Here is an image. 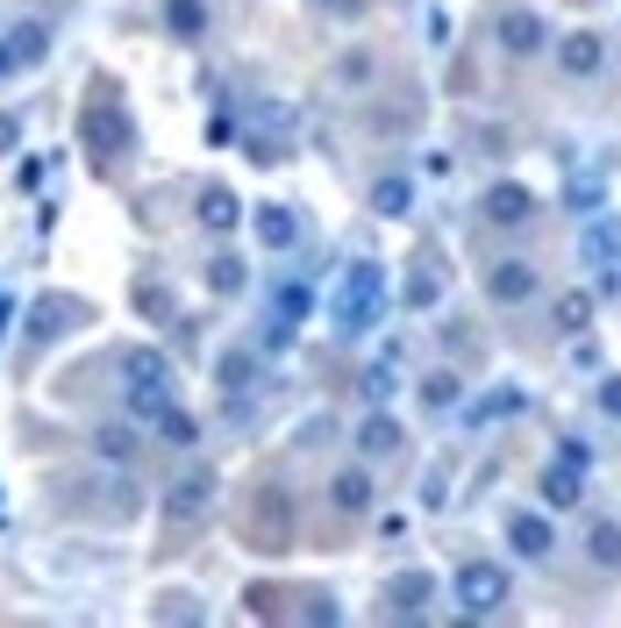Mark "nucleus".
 I'll return each instance as SVG.
<instances>
[{"label": "nucleus", "instance_id": "f257e3e1", "mask_svg": "<svg viewBox=\"0 0 621 628\" xmlns=\"http://www.w3.org/2000/svg\"><path fill=\"white\" fill-rule=\"evenodd\" d=\"M129 143H136L129 108L115 100V86H108V79H94V86H86V151H94L100 164H122V158H129Z\"/></svg>", "mask_w": 621, "mask_h": 628}, {"label": "nucleus", "instance_id": "f03ea898", "mask_svg": "<svg viewBox=\"0 0 621 628\" xmlns=\"http://www.w3.org/2000/svg\"><path fill=\"white\" fill-rule=\"evenodd\" d=\"M378 307H386V264H351L343 272V286H336V336H365V328L378 322Z\"/></svg>", "mask_w": 621, "mask_h": 628}, {"label": "nucleus", "instance_id": "7ed1b4c3", "mask_svg": "<svg viewBox=\"0 0 621 628\" xmlns=\"http://www.w3.org/2000/svg\"><path fill=\"white\" fill-rule=\"evenodd\" d=\"M450 600H458L464 621H493L500 607H507V572H500L493 557L458 564V578H450Z\"/></svg>", "mask_w": 621, "mask_h": 628}, {"label": "nucleus", "instance_id": "20e7f679", "mask_svg": "<svg viewBox=\"0 0 621 628\" xmlns=\"http://www.w3.org/2000/svg\"><path fill=\"white\" fill-rule=\"evenodd\" d=\"M286 535H293V500H286L279 486L250 492V507H244V543H250V550H279Z\"/></svg>", "mask_w": 621, "mask_h": 628}, {"label": "nucleus", "instance_id": "39448f33", "mask_svg": "<svg viewBox=\"0 0 621 628\" xmlns=\"http://www.w3.org/2000/svg\"><path fill=\"white\" fill-rule=\"evenodd\" d=\"M122 371H129V400L143 414L172 408V365H164V350H122Z\"/></svg>", "mask_w": 621, "mask_h": 628}, {"label": "nucleus", "instance_id": "423d86ee", "mask_svg": "<svg viewBox=\"0 0 621 628\" xmlns=\"http://www.w3.org/2000/svg\"><path fill=\"white\" fill-rule=\"evenodd\" d=\"M207 507H215V472H186L164 500V535H193L207 521Z\"/></svg>", "mask_w": 621, "mask_h": 628}, {"label": "nucleus", "instance_id": "0eeeda50", "mask_svg": "<svg viewBox=\"0 0 621 628\" xmlns=\"http://www.w3.org/2000/svg\"><path fill=\"white\" fill-rule=\"evenodd\" d=\"M579 264H593V272H621V221H614V215H586V229H579Z\"/></svg>", "mask_w": 621, "mask_h": 628}, {"label": "nucleus", "instance_id": "6e6552de", "mask_svg": "<svg viewBox=\"0 0 621 628\" xmlns=\"http://www.w3.org/2000/svg\"><path fill=\"white\" fill-rule=\"evenodd\" d=\"M479 215H486L493 229H522V221L536 215V193H528L522 178H500V186H486V201H479Z\"/></svg>", "mask_w": 621, "mask_h": 628}, {"label": "nucleus", "instance_id": "1a4fd4ad", "mask_svg": "<svg viewBox=\"0 0 621 628\" xmlns=\"http://www.w3.org/2000/svg\"><path fill=\"white\" fill-rule=\"evenodd\" d=\"M486 293H493V307L536 301V264H528V258H500L493 272H486Z\"/></svg>", "mask_w": 621, "mask_h": 628}, {"label": "nucleus", "instance_id": "9d476101", "mask_svg": "<svg viewBox=\"0 0 621 628\" xmlns=\"http://www.w3.org/2000/svg\"><path fill=\"white\" fill-rule=\"evenodd\" d=\"M543 36H550V29H543V14H528V8H507V14H500V51H507V57H536Z\"/></svg>", "mask_w": 621, "mask_h": 628}, {"label": "nucleus", "instance_id": "9b49d317", "mask_svg": "<svg viewBox=\"0 0 621 628\" xmlns=\"http://www.w3.org/2000/svg\"><path fill=\"white\" fill-rule=\"evenodd\" d=\"M557 65H565V72H571V79H593V72H600V65H608V43H600V36H593V29H571V36H565V43H557Z\"/></svg>", "mask_w": 621, "mask_h": 628}, {"label": "nucleus", "instance_id": "f8f14e48", "mask_svg": "<svg viewBox=\"0 0 621 628\" xmlns=\"http://www.w3.org/2000/svg\"><path fill=\"white\" fill-rule=\"evenodd\" d=\"M507 543L522 550V557H550L557 535H550V521H543L536 507H514V515H507Z\"/></svg>", "mask_w": 621, "mask_h": 628}, {"label": "nucleus", "instance_id": "ddd939ff", "mask_svg": "<svg viewBox=\"0 0 621 628\" xmlns=\"http://www.w3.org/2000/svg\"><path fill=\"white\" fill-rule=\"evenodd\" d=\"M528 400H522V386H493V393H479L472 408H464V429H493V422H507V414H522Z\"/></svg>", "mask_w": 621, "mask_h": 628}, {"label": "nucleus", "instance_id": "4468645a", "mask_svg": "<svg viewBox=\"0 0 621 628\" xmlns=\"http://www.w3.org/2000/svg\"><path fill=\"white\" fill-rule=\"evenodd\" d=\"M579 500H586V465L557 457V465L543 472V507H579Z\"/></svg>", "mask_w": 621, "mask_h": 628}, {"label": "nucleus", "instance_id": "2eb2a0df", "mask_svg": "<svg viewBox=\"0 0 621 628\" xmlns=\"http://www.w3.org/2000/svg\"><path fill=\"white\" fill-rule=\"evenodd\" d=\"M565 207H571V215H600V207H608V178H600L593 164L565 172Z\"/></svg>", "mask_w": 621, "mask_h": 628}, {"label": "nucleus", "instance_id": "dca6fc26", "mask_svg": "<svg viewBox=\"0 0 621 628\" xmlns=\"http://www.w3.org/2000/svg\"><path fill=\"white\" fill-rule=\"evenodd\" d=\"M308 301H314V293L300 286V279L271 293V343H286V336H293V328H300V314H308Z\"/></svg>", "mask_w": 621, "mask_h": 628}, {"label": "nucleus", "instance_id": "f3484780", "mask_svg": "<svg viewBox=\"0 0 621 628\" xmlns=\"http://www.w3.org/2000/svg\"><path fill=\"white\" fill-rule=\"evenodd\" d=\"M257 243H265V250H293L300 243L293 207H257Z\"/></svg>", "mask_w": 621, "mask_h": 628}, {"label": "nucleus", "instance_id": "a211bd4d", "mask_svg": "<svg viewBox=\"0 0 621 628\" xmlns=\"http://www.w3.org/2000/svg\"><path fill=\"white\" fill-rule=\"evenodd\" d=\"M329 500H336V515H365L372 507V472H336L329 478Z\"/></svg>", "mask_w": 621, "mask_h": 628}, {"label": "nucleus", "instance_id": "6ab92c4d", "mask_svg": "<svg viewBox=\"0 0 621 628\" xmlns=\"http://www.w3.org/2000/svg\"><path fill=\"white\" fill-rule=\"evenodd\" d=\"M236 215H244V201H236L229 186H207V193H201V229L222 236V229H236Z\"/></svg>", "mask_w": 621, "mask_h": 628}, {"label": "nucleus", "instance_id": "aec40b11", "mask_svg": "<svg viewBox=\"0 0 621 628\" xmlns=\"http://www.w3.org/2000/svg\"><path fill=\"white\" fill-rule=\"evenodd\" d=\"M357 451H365V457H393V451H400V422H393V414H365Z\"/></svg>", "mask_w": 621, "mask_h": 628}, {"label": "nucleus", "instance_id": "412c9836", "mask_svg": "<svg viewBox=\"0 0 621 628\" xmlns=\"http://www.w3.org/2000/svg\"><path fill=\"white\" fill-rule=\"evenodd\" d=\"M429 593H436V578H429V572H400V578H393V615H407V621H415Z\"/></svg>", "mask_w": 621, "mask_h": 628}, {"label": "nucleus", "instance_id": "4be33fe9", "mask_svg": "<svg viewBox=\"0 0 621 628\" xmlns=\"http://www.w3.org/2000/svg\"><path fill=\"white\" fill-rule=\"evenodd\" d=\"M586 550H593L600 572H621V521H593V529H586Z\"/></svg>", "mask_w": 621, "mask_h": 628}, {"label": "nucleus", "instance_id": "5701e85b", "mask_svg": "<svg viewBox=\"0 0 621 628\" xmlns=\"http://www.w3.org/2000/svg\"><path fill=\"white\" fill-rule=\"evenodd\" d=\"M250 379H257V357H250V350H229V357H222V400H244Z\"/></svg>", "mask_w": 621, "mask_h": 628}, {"label": "nucleus", "instance_id": "b1692460", "mask_svg": "<svg viewBox=\"0 0 621 628\" xmlns=\"http://www.w3.org/2000/svg\"><path fill=\"white\" fill-rule=\"evenodd\" d=\"M158 436L172 443V451H193V443H201V429H193L186 408H158Z\"/></svg>", "mask_w": 621, "mask_h": 628}, {"label": "nucleus", "instance_id": "393cba45", "mask_svg": "<svg viewBox=\"0 0 621 628\" xmlns=\"http://www.w3.org/2000/svg\"><path fill=\"white\" fill-rule=\"evenodd\" d=\"M164 22H172V36H201V29H207V8H201V0H164Z\"/></svg>", "mask_w": 621, "mask_h": 628}, {"label": "nucleus", "instance_id": "a878e982", "mask_svg": "<svg viewBox=\"0 0 621 628\" xmlns=\"http://www.w3.org/2000/svg\"><path fill=\"white\" fill-rule=\"evenodd\" d=\"M372 207H378V215H407V207H415V186H407V178H378V186H372Z\"/></svg>", "mask_w": 621, "mask_h": 628}, {"label": "nucleus", "instance_id": "bb28decb", "mask_svg": "<svg viewBox=\"0 0 621 628\" xmlns=\"http://www.w3.org/2000/svg\"><path fill=\"white\" fill-rule=\"evenodd\" d=\"M421 400H429L436 414H443V408H458V400H464V379H458V371H436V379L421 386Z\"/></svg>", "mask_w": 621, "mask_h": 628}, {"label": "nucleus", "instance_id": "cd10ccee", "mask_svg": "<svg viewBox=\"0 0 621 628\" xmlns=\"http://www.w3.org/2000/svg\"><path fill=\"white\" fill-rule=\"evenodd\" d=\"M8 57H14V65H36V57H43V29L22 22V29H14V43H8Z\"/></svg>", "mask_w": 621, "mask_h": 628}, {"label": "nucleus", "instance_id": "c85d7f7f", "mask_svg": "<svg viewBox=\"0 0 621 628\" xmlns=\"http://www.w3.org/2000/svg\"><path fill=\"white\" fill-rule=\"evenodd\" d=\"M436 293H443V279H436V272H415V279L400 286V301H407V307H436Z\"/></svg>", "mask_w": 621, "mask_h": 628}, {"label": "nucleus", "instance_id": "c756f323", "mask_svg": "<svg viewBox=\"0 0 621 628\" xmlns=\"http://www.w3.org/2000/svg\"><path fill=\"white\" fill-rule=\"evenodd\" d=\"M65 314H72L65 301H43V307H36V322H29V336H36V343H43V336H57V328H65Z\"/></svg>", "mask_w": 621, "mask_h": 628}, {"label": "nucleus", "instance_id": "7c9ffc66", "mask_svg": "<svg viewBox=\"0 0 621 628\" xmlns=\"http://www.w3.org/2000/svg\"><path fill=\"white\" fill-rule=\"evenodd\" d=\"M586 314H593L586 293H565V301H557V322H565V328H586Z\"/></svg>", "mask_w": 621, "mask_h": 628}, {"label": "nucleus", "instance_id": "2f4dec72", "mask_svg": "<svg viewBox=\"0 0 621 628\" xmlns=\"http://www.w3.org/2000/svg\"><path fill=\"white\" fill-rule=\"evenodd\" d=\"M207 286L236 293V286H244V264H236V258H215V272H207Z\"/></svg>", "mask_w": 621, "mask_h": 628}, {"label": "nucleus", "instance_id": "473e14b6", "mask_svg": "<svg viewBox=\"0 0 621 628\" xmlns=\"http://www.w3.org/2000/svg\"><path fill=\"white\" fill-rule=\"evenodd\" d=\"M94 451H100V457H129V451H136V436H129V429H100Z\"/></svg>", "mask_w": 621, "mask_h": 628}, {"label": "nucleus", "instance_id": "72a5a7b5", "mask_svg": "<svg viewBox=\"0 0 621 628\" xmlns=\"http://www.w3.org/2000/svg\"><path fill=\"white\" fill-rule=\"evenodd\" d=\"M365 393H372V400L393 393V365H372V371H365Z\"/></svg>", "mask_w": 621, "mask_h": 628}, {"label": "nucleus", "instance_id": "f704fd0d", "mask_svg": "<svg viewBox=\"0 0 621 628\" xmlns=\"http://www.w3.org/2000/svg\"><path fill=\"white\" fill-rule=\"evenodd\" d=\"M600 414H614V422H621V379H600Z\"/></svg>", "mask_w": 621, "mask_h": 628}, {"label": "nucleus", "instance_id": "c9c22d12", "mask_svg": "<svg viewBox=\"0 0 621 628\" xmlns=\"http://www.w3.org/2000/svg\"><path fill=\"white\" fill-rule=\"evenodd\" d=\"M8 143H14V115H0V151H8Z\"/></svg>", "mask_w": 621, "mask_h": 628}, {"label": "nucleus", "instance_id": "e433bc0d", "mask_svg": "<svg viewBox=\"0 0 621 628\" xmlns=\"http://www.w3.org/2000/svg\"><path fill=\"white\" fill-rule=\"evenodd\" d=\"M322 8H343V14H351V8H357V0H322Z\"/></svg>", "mask_w": 621, "mask_h": 628}]
</instances>
